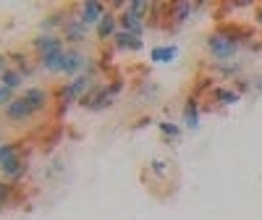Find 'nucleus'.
Segmentation results:
<instances>
[{
  "label": "nucleus",
  "mask_w": 262,
  "mask_h": 220,
  "mask_svg": "<svg viewBox=\"0 0 262 220\" xmlns=\"http://www.w3.org/2000/svg\"><path fill=\"white\" fill-rule=\"evenodd\" d=\"M205 48H207V53H210L217 63H228V60H233L236 53H238V45H236V42H233L228 34H223L217 27L207 34Z\"/></svg>",
  "instance_id": "nucleus-1"
},
{
  "label": "nucleus",
  "mask_w": 262,
  "mask_h": 220,
  "mask_svg": "<svg viewBox=\"0 0 262 220\" xmlns=\"http://www.w3.org/2000/svg\"><path fill=\"white\" fill-rule=\"evenodd\" d=\"M113 100H116V95H113V90H111V84H107V81H97L92 90L79 100V105L86 107V110H92V113H97V110L111 107Z\"/></svg>",
  "instance_id": "nucleus-2"
},
{
  "label": "nucleus",
  "mask_w": 262,
  "mask_h": 220,
  "mask_svg": "<svg viewBox=\"0 0 262 220\" xmlns=\"http://www.w3.org/2000/svg\"><path fill=\"white\" fill-rule=\"evenodd\" d=\"M3 110H6V118H8V121H16V123H27V121H32L34 116H39V110H37L24 95L13 97Z\"/></svg>",
  "instance_id": "nucleus-3"
},
{
  "label": "nucleus",
  "mask_w": 262,
  "mask_h": 220,
  "mask_svg": "<svg viewBox=\"0 0 262 220\" xmlns=\"http://www.w3.org/2000/svg\"><path fill=\"white\" fill-rule=\"evenodd\" d=\"M196 8H200V3H189V0H176V3H170L168 6V24H165V29L176 32Z\"/></svg>",
  "instance_id": "nucleus-4"
},
{
  "label": "nucleus",
  "mask_w": 262,
  "mask_h": 220,
  "mask_svg": "<svg viewBox=\"0 0 262 220\" xmlns=\"http://www.w3.org/2000/svg\"><path fill=\"white\" fill-rule=\"evenodd\" d=\"M60 50H63V39H60L58 34L42 32V34H37V37L32 39V53L37 55V60H39V58H48V55H53V53H60Z\"/></svg>",
  "instance_id": "nucleus-5"
},
{
  "label": "nucleus",
  "mask_w": 262,
  "mask_h": 220,
  "mask_svg": "<svg viewBox=\"0 0 262 220\" xmlns=\"http://www.w3.org/2000/svg\"><path fill=\"white\" fill-rule=\"evenodd\" d=\"M86 65H90V58H86L81 50H76V48L66 50L63 76H69V81H71V79H76V76H81V74H86Z\"/></svg>",
  "instance_id": "nucleus-6"
},
{
  "label": "nucleus",
  "mask_w": 262,
  "mask_h": 220,
  "mask_svg": "<svg viewBox=\"0 0 262 220\" xmlns=\"http://www.w3.org/2000/svg\"><path fill=\"white\" fill-rule=\"evenodd\" d=\"M181 116H184V128L196 131V128H200V116H202V100H200V97H194V95L189 92V97L184 100Z\"/></svg>",
  "instance_id": "nucleus-7"
},
{
  "label": "nucleus",
  "mask_w": 262,
  "mask_h": 220,
  "mask_svg": "<svg viewBox=\"0 0 262 220\" xmlns=\"http://www.w3.org/2000/svg\"><path fill=\"white\" fill-rule=\"evenodd\" d=\"M60 29H63V39L71 42V45H79V42H84V39H86V32H90V27H86L79 16H69Z\"/></svg>",
  "instance_id": "nucleus-8"
},
{
  "label": "nucleus",
  "mask_w": 262,
  "mask_h": 220,
  "mask_svg": "<svg viewBox=\"0 0 262 220\" xmlns=\"http://www.w3.org/2000/svg\"><path fill=\"white\" fill-rule=\"evenodd\" d=\"M0 170H3L6 181H21V179H27V170H29L27 152H24V155L18 152V155H16V158H11L6 165H0Z\"/></svg>",
  "instance_id": "nucleus-9"
},
{
  "label": "nucleus",
  "mask_w": 262,
  "mask_h": 220,
  "mask_svg": "<svg viewBox=\"0 0 262 220\" xmlns=\"http://www.w3.org/2000/svg\"><path fill=\"white\" fill-rule=\"evenodd\" d=\"M105 13H107V8L100 3V0H84V3L79 6V18L86 27H97Z\"/></svg>",
  "instance_id": "nucleus-10"
},
{
  "label": "nucleus",
  "mask_w": 262,
  "mask_h": 220,
  "mask_svg": "<svg viewBox=\"0 0 262 220\" xmlns=\"http://www.w3.org/2000/svg\"><path fill=\"white\" fill-rule=\"evenodd\" d=\"M95 32H97V39L100 42H107V39L113 42V37L118 34V16L107 8V13L100 18V24L95 27Z\"/></svg>",
  "instance_id": "nucleus-11"
},
{
  "label": "nucleus",
  "mask_w": 262,
  "mask_h": 220,
  "mask_svg": "<svg viewBox=\"0 0 262 220\" xmlns=\"http://www.w3.org/2000/svg\"><path fill=\"white\" fill-rule=\"evenodd\" d=\"M21 95H24V97L39 110V113H42V110H48V107H50V100H53V92L45 90V86H27Z\"/></svg>",
  "instance_id": "nucleus-12"
},
{
  "label": "nucleus",
  "mask_w": 262,
  "mask_h": 220,
  "mask_svg": "<svg viewBox=\"0 0 262 220\" xmlns=\"http://www.w3.org/2000/svg\"><path fill=\"white\" fill-rule=\"evenodd\" d=\"M21 202V191L11 181H0V212H6Z\"/></svg>",
  "instance_id": "nucleus-13"
},
{
  "label": "nucleus",
  "mask_w": 262,
  "mask_h": 220,
  "mask_svg": "<svg viewBox=\"0 0 262 220\" xmlns=\"http://www.w3.org/2000/svg\"><path fill=\"white\" fill-rule=\"evenodd\" d=\"M118 29H121V32H128V34H134V37H142L144 29H147V24H144L142 18L131 16L128 11H123V13H118Z\"/></svg>",
  "instance_id": "nucleus-14"
},
{
  "label": "nucleus",
  "mask_w": 262,
  "mask_h": 220,
  "mask_svg": "<svg viewBox=\"0 0 262 220\" xmlns=\"http://www.w3.org/2000/svg\"><path fill=\"white\" fill-rule=\"evenodd\" d=\"M144 48V42L142 37H134V34H128V32H121L113 37V50H131V53H139Z\"/></svg>",
  "instance_id": "nucleus-15"
},
{
  "label": "nucleus",
  "mask_w": 262,
  "mask_h": 220,
  "mask_svg": "<svg viewBox=\"0 0 262 220\" xmlns=\"http://www.w3.org/2000/svg\"><path fill=\"white\" fill-rule=\"evenodd\" d=\"M63 63H66V50L53 53V55H48V58H39L42 71H48V74H63Z\"/></svg>",
  "instance_id": "nucleus-16"
},
{
  "label": "nucleus",
  "mask_w": 262,
  "mask_h": 220,
  "mask_svg": "<svg viewBox=\"0 0 262 220\" xmlns=\"http://www.w3.org/2000/svg\"><path fill=\"white\" fill-rule=\"evenodd\" d=\"M176 55H179L176 45H160V48L149 50V60L152 63H170V60H176Z\"/></svg>",
  "instance_id": "nucleus-17"
},
{
  "label": "nucleus",
  "mask_w": 262,
  "mask_h": 220,
  "mask_svg": "<svg viewBox=\"0 0 262 220\" xmlns=\"http://www.w3.org/2000/svg\"><path fill=\"white\" fill-rule=\"evenodd\" d=\"M0 84H3V86H8L11 92H16L18 86L24 84V74H21L18 69H13V65H11V69H6L3 74H0Z\"/></svg>",
  "instance_id": "nucleus-18"
},
{
  "label": "nucleus",
  "mask_w": 262,
  "mask_h": 220,
  "mask_svg": "<svg viewBox=\"0 0 262 220\" xmlns=\"http://www.w3.org/2000/svg\"><path fill=\"white\" fill-rule=\"evenodd\" d=\"M158 128H160V137H163L165 142H170V144H173V142H179L181 134H184V128H181L179 123H170V121H163Z\"/></svg>",
  "instance_id": "nucleus-19"
},
{
  "label": "nucleus",
  "mask_w": 262,
  "mask_h": 220,
  "mask_svg": "<svg viewBox=\"0 0 262 220\" xmlns=\"http://www.w3.org/2000/svg\"><path fill=\"white\" fill-rule=\"evenodd\" d=\"M210 71L217 74V76H223V79H236L238 74H242V65L238 63H215Z\"/></svg>",
  "instance_id": "nucleus-20"
},
{
  "label": "nucleus",
  "mask_w": 262,
  "mask_h": 220,
  "mask_svg": "<svg viewBox=\"0 0 262 220\" xmlns=\"http://www.w3.org/2000/svg\"><path fill=\"white\" fill-rule=\"evenodd\" d=\"M149 175H158L160 181H165L168 179V173H170V165H168V160H160V158H155V160H149V165L144 168Z\"/></svg>",
  "instance_id": "nucleus-21"
},
{
  "label": "nucleus",
  "mask_w": 262,
  "mask_h": 220,
  "mask_svg": "<svg viewBox=\"0 0 262 220\" xmlns=\"http://www.w3.org/2000/svg\"><path fill=\"white\" fill-rule=\"evenodd\" d=\"M149 6L152 3H147V0H128L126 3V11L131 13V16H137V18H147V13H149Z\"/></svg>",
  "instance_id": "nucleus-22"
},
{
  "label": "nucleus",
  "mask_w": 262,
  "mask_h": 220,
  "mask_svg": "<svg viewBox=\"0 0 262 220\" xmlns=\"http://www.w3.org/2000/svg\"><path fill=\"white\" fill-rule=\"evenodd\" d=\"M21 152V142H3L0 144V165H6L11 158H16Z\"/></svg>",
  "instance_id": "nucleus-23"
},
{
  "label": "nucleus",
  "mask_w": 262,
  "mask_h": 220,
  "mask_svg": "<svg viewBox=\"0 0 262 220\" xmlns=\"http://www.w3.org/2000/svg\"><path fill=\"white\" fill-rule=\"evenodd\" d=\"M63 137V128L58 126V128H53V134L48 137V142L45 144H42V149H45V152H50V149H55V144H58V139Z\"/></svg>",
  "instance_id": "nucleus-24"
},
{
  "label": "nucleus",
  "mask_w": 262,
  "mask_h": 220,
  "mask_svg": "<svg viewBox=\"0 0 262 220\" xmlns=\"http://www.w3.org/2000/svg\"><path fill=\"white\" fill-rule=\"evenodd\" d=\"M11 100H13V92L8 90V86H3V84H0V105L6 107V105H8Z\"/></svg>",
  "instance_id": "nucleus-25"
},
{
  "label": "nucleus",
  "mask_w": 262,
  "mask_h": 220,
  "mask_svg": "<svg viewBox=\"0 0 262 220\" xmlns=\"http://www.w3.org/2000/svg\"><path fill=\"white\" fill-rule=\"evenodd\" d=\"M8 60H11V58H8V53H0V74H3L6 69H11Z\"/></svg>",
  "instance_id": "nucleus-26"
},
{
  "label": "nucleus",
  "mask_w": 262,
  "mask_h": 220,
  "mask_svg": "<svg viewBox=\"0 0 262 220\" xmlns=\"http://www.w3.org/2000/svg\"><path fill=\"white\" fill-rule=\"evenodd\" d=\"M254 21L262 27V6H257V8H254Z\"/></svg>",
  "instance_id": "nucleus-27"
},
{
  "label": "nucleus",
  "mask_w": 262,
  "mask_h": 220,
  "mask_svg": "<svg viewBox=\"0 0 262 220\" xmlns=\"http://www.w3.org/2000/svg\"><path fill=\"white\" fill-rule=\"evenodd\" d=\"M0 144H3V142H0Z\"/></svg>",
  "instance_id": "nucleus-28"
}]
</instances>
